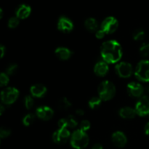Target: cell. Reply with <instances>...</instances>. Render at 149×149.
Instances as JSON below:
<instances>
[{
    "label": "cell",
    "instance_id": "cell-1",
    "mask_svg": "<svg viewBox=\"0 0 149 149\" xmlns=\"http://www.w3.org/2000/svg\"><path fill=\"white\" fill-rule=\"evenodd\" d=\"M100 54L103 61L107 63H118L122 56V48L120 44L115 40L103 42L100 49Z\"/></svg>",
    "mask_w": 149,
    "mask_h": 149
},
{
    "label": "cell",
    "instance_id": "cell-2",
    "mask_svg": "<svg viewBox=\"0 0 149 149\" xmlns=\"http://www.w3.org/2000/svg\"><path fill=\"white\" fill-rule=\"evenodd\" d=\"M89 143V136L81 130L74 131L71 136V145L75 149H84Z\"/></svg>",
    "mask_w": 149,
    "mask_h": 149
},
{
    "label": "cell",
    "instance_id": "cell-3",
    "mask_svg": "<svg viewBox=\"0 0 149 149\" xmlns=\"http://www.w3.org/2000/svg\"><path fill=\"white\" fill-rule=\"evenodd\" d=\"M98 94L102 100L107 101L114 97L116 94V87L111 81H103L98 87Z\"/></svg>",
    "mask_w": 149,
    "mask_h": 149
},
{
    "label": "cell",
    "instance_id": "cell-4",
    "mask_svg": "<svg viewBox=\"0 0 149 149\" xmlns=\"http://www.w3.org/2000/svg\"><path fill=\"white\" fill-rule=\"evenodd\" d=\"M135 75L138 80L145 82L149 81V61L143 60L138 63L135 68Z\"/></svg>",
    "mask_w": 149,
    "mask_h": 149
},
{
    "label": "cell",
    "instance_id": "cell-5",
    "mask_svg": "<svg viewBox=\"0 0 149 149\" xmlns=\"http://www.w3.org/2000/svg\"><path fill=\"white\" fill-rule=\"evenodd\" d=\"M19 96V91L15 87H7L1 93V100L4 104L10 105L16 101Z\"/></svg>",
    "mask_w": 149,
    "mask_h": 149
},
{
    "label": "cell",
    "instance_id": "cell-6",
    "mask_svg": "<svg viewBox=\"0 0 149 149\" xmlns=\"http://www.w3.org/2000/svg\"><path fill=\"white\" fill-rule=\"evenodd\" d=\"M119 22L114 17H108L102 22L101 29L107 34L113 33L117 30Z\"/></svg>",
    "mask_w": 149,
    "mask_h": 149
},
{
    "label": "cell",
    "instance_id": "cell-7",
    "mask_svg": "<svg viewBox=\"0 0 149 149\" xmlns=\"http://www.w3.org/2000/svg\"><path fill=\"white\" fill-rule=\"evenodd\" d=\"M70 136L71 133L68 128H59L52 135V140L55 143L62 145L67 142Z\"/></svg>",
    "mask_w": 149,
    "mask_h": 149
},
{
    "label": "cell",
    "instance_id": "cell-8",
    "mask_svg": "<svg viewBox=\"0 0 149 149\" xmlns=\"http://www.w3.org/2000/svg\"><path fill=\"white\" fill-rule=\"evenodd\" d=\"M116 73L122 78H128L133 72L132 65L127 62H120L115 67Z\"/></svg>",
    "mask_w": 149,
    "mask_h": 149
},
{
    "label": "cell",
    "instance_id": "cell-9",
    "mask_svg": "<svg viewBox=\"0 0 149 149\" xmlns=\"http://www.w3.org/2000/svg\"><path fill=\"white\" fill-rule=\"evenodd\" d=\"M135 111L137 114L144 116L149 114V97L147 95L143 96L140 98L135 106Z\"/></svg>",
    "mask_w": 149,
    "mask_h": 149
},
{
    "label": "cell",
    "instance_id": "cell-10",
    "mask_svg": "<svg viewBox=\"0 0 149 149\" xmlns=\"http://www.w3.org/2000/svg\"><path fill=\"white\" fill-rule=\"evenodd\" d=\"M127 91L130 96L133 97H141L145 89L139 83L130 82L127 84Z\"/></svg>",
    "mask_w": 149,
    "mask_h": 149
},
{
    "label": "cell",
    "instance_id": "cell-11",
    "mask_svg": "<svg viewBox=\"0 0 149 149\" xmlns=\"http://www.w3.org/2000/svg\"><path fill=\"white\" fill-rule=\"evenodd\" d=\"M58 28L63 33H69L74 29V24L69 18L62 16L58 20Z\"/></svg>",
    "mask_w": 149,
    "mask_h": 149
},
{
    "label": "cell",
    "instance_id": "cell-12",
    "mask_svg": "<svg viewBox=\"0 0 149 149\" xmlns=\"http://www.w3.org/2000/svg\"><path fill=\"white\" fill-rule=\"evenodd\" d=\"M36 114L39 119L44 121H48L52 118L54 111L51 108L48 106H41L36 109Z\"/></svg>",
    "mask_w": 149,
    "mask_h": 149
},
{
    "label": "cell",
    "instance_id": "cell-13",
    "mask_svg": "<svg viewBox=\"0 0 149 149\" xmlns=\"http://www.w3.org/2000/svg\"><path fill=\"white\" fill-rule=\"evenodd\" d=\"M111 140L113 143L119 148L125 147L127 144V142L126 135H125V133L120 132V131H116V132H113L111 136Z\"/></svg>",
    "mask_w": 149,
    "mask_h": 149
},
{
    "label": "cell",
    "instance_id": "cell-14",
    "mask_svg": "<svg viewBox=\"0 0 149 149\" xmlns=\"http://www.w3.org/2000/svg\"><path fill=\"white\" fill-rule=\"evenodd\" d=\"M77 120L73 116H68V117L61 119L58 122V127L59 128H75L77 126Z\"/></svg>",
    "mask_w": 149,
    "mask_h": 149
},
{
    "label": "cell",
    "instance_id": "cell-15",
    "mask_svg": "<svg viewBox=\"0 0 149 149\" xmlns=\"http://www.w3.org/2000/svg\"><path fill=\"white\" fill-rule=\"evenodd\" d=\"M31 13V8L27 4H20L18 6L15 11L16 17L19 19H26L30 15Z\"/></svg>",
    "mask_w": 149,
    "mask_h": 149
},
{
    "label": "cell",
    "instance_id": "cell-16",
    "mask_svg": "<svg viewBox=\"0 0 149 149\" xmlns=\"http://www.w3.org/2000/svg\"><path fill=\"white\" fill-rule=\"evenodd\" d=\"M94 72L98 77H104L109 72V65L105 61H100L95 65Z\"/></svg>",
    "mask_w": 149,
    "mask_h": 149
},
{
    "label": "cell",
    "instance_id": "cell-17",
    "mask_svg": "<svg viewBox=\"0 0 149 149\" xmlns=\"http://www.w3.org/2000/svg\"><path fill=\"white\" fill-rule=\"evenodd\" d=\"M30 91L33 97H42L46 94L47 88L43 84H36L31 87Z\"/></svg>",
    "mask_w": 149,
    "mask_h": 149
},
{
    "label": "cell",
    "instance_id": "cell-18",
    "mask_svg": "<svg viewBox=\"0 0 149 149\" xmlns=\"http://www.w3.org/2000/svg\"><path fill=\"white\" fill-rule=\"evenodd\" d=\"M55 55L58 57L59 59L63 61H66L68 60L72 55V52L69 49L66 47H58L55 51Z\"/></svg>",
    "mask_w": 149,
    "mask_h": 149
},
{
    "label": "cell",
    "instance_id": "cell-19",
    "mask_svg": "<svg viewBox=\"0 0 149 149\" xmlns=\"http://www.w3.org/2000/svg\"><path fill=\"white\" fill-rule=\"evenodd\" d=\"M119 116L123 119H133L137 114L135 109H133L130 107H124L121 109L119 111Z\"/></svg>",
    "mask_w": 149,
    "mask_h": 149
},
{
    "label": "cell",
    "instance_id": "cell-20",
    "mask_svg": "<svg viewBox=\"0 0 149 149\" xmlns=\"http://www.w3.org/2000/svg\"><path fill=\"white\" fill-rule=\"evenodd\" d=\"M84 26L86 29L90 32H94L95 31H97L98 28V23L97 21L93 17H90L87 18L84 22Z\"/></svg>",
    "mask_w": 149,
    "mask_h": 149
},
{
    "label": "cell",
    "instance_id": "cell-21",
    "mask_svg": "<svg viewBox=\"0 0 149 149\" xmlns=\"http://www.w3.org/2000/svg\"><path fill=\"white\" fill-rule=\"evenodd\" d=\"M71 106V103L67 97H63L58 102V107L61 110H66Z\"/></svg>",
    "mask_w": 149,
    "mask_h": 149
},
{
    "label": "cell",
    "instance_id": "cell-22",
    "mask_svg": "<svg viewBox=\"0 0 149 149\" xmlns=\"http://www.w3.org/2000/svg\"><path fill=\"white\" fill-rule=\"evenodd\" d=\"M102 100L100 98V97H92L90 100H89V106L92 109H95L98 108L101 104Z\"/></svg>",
    "mask_w": 149,
    "mask_h": 149
},
{
    "label": "cell",
    "instance_id": "cell-23",
    "mask_svg": "<svg viewBox=\"0 0 149 149\" xmlns=\"http://www.w3.org/2000/svg\"><path fill=\"white\" fill-rule=\"evenodd\" d=\"M145 31L143 29H138L133 33V39L136 41H141L145 38Z\"/></svg>",
    "mask_w": 149,
    "mask_h": 149
},
{
    "label": "cell",
    "instance_id": "cell-24",
    "mask_svg": "<svg viewBox=\"0 0 149 149\" xmlns=\"http://www.w3.org/2000/svg\"><path fill=\"white\" fill-rule=\"evenodd\" d=\"M35 120V116L32 113H29L24 116L23 119V123L25 126H30L33 123Z\"/></svg>",
    "mask_w": 149,
    "mask_h": 149
},
{
    "label": "cell",
    "instance_id": "cell-25",
    "mask_svg": "<svg viewBox=\"0 0 149 149\" xmlns=\"http://www.w3.org/2000/svg\"><path fill=\"white\" fill-rule=\"evenodd\" d=\"M140 54L142 57L147 58L149 57V44L144 43L140 48Z\"/></svg>",
    "mask_w": 149,
    "mask_h": 149
},
{
    "label": "cell",
    "instance_id": "cell-26",
    "mask_svg": "<svg viewBox=\"0 0 149 149\" xmlns=\"http://www.w3.org/2000/svg\"><path fill=\"white\" fill-rule=\"evenodd\" d=\"M20 23V19L18 17H12L8 20V26L10 29H15L17 26L19 25Z\"/></svg>",
    "mask_w": 149,
    "mask_h": 149
},
{
    "label": "cell",
    "instance_id": "cell-27",
    "mask_svg": "<svg viewBox=\"0 0 149 149\" xmlns=\"http://www.w3.org/2000/svg\"><path fill=\"white\" fill-rule=\"evenodd\" d=\"M17 68H18V66L17 64H11L6 69V74L7 75H14L17 71Z\"/></svg>",
    "mask_w": 149,
    "mask_h": 149
},
{
    "label": "cell",
    "instance_id": "cell-28",
    "mask_svg": "<svg viewBox=\"0 0 149 149\" xmlns=\"http://www.w3.org/2000/svg\"><path fill=\"white\" fill-rule=\"evenodd\" d=\"M33 103H34V100L33 98L31 96H26L24 99V104L25 106L27 109H31L33 106Z\"/></svg>",
    "mask_w": 149,
    "mask_h": 149
},
{
    "label": "cell",
    "instance_id": "cell-29",
    "mask_svg": "<svg viewBox=\"0 0 149 149\" xmlns=\"http://www.w3.org/2000/svg\"><path fill=\"white\" fill-rule=\"evenodd\" d=\"M9 79L8 75L6 73H1L0 74V85L1 87H4V86L7 85L9 83Z\"/></svg>",
    "mask_w": 149,
    "mask_h": 149
},
{
    "label": "cell",
    "instance_id": "cell-30",
    "mask_svg": "<svg viewBox=\"0 0 149 149\" xmlns=\"http://www.w3.org/2000/svg\"><path fill=\"white\" fill-rule=\"evenodd\" d=\"M11 133V131L10 129L6 127H1L0 130V138L1 139H4V138H7L9 135Z\"/></svg>",
    "mask_w": 149,
    "mask_h": 149
},
{
    "label": "cell",
    "instance_id": "cell-31",
    "mask_svg": "<svg viewBox=\"0 0 149 149\" xmlns=\"http://www.w3.org/2000/svg\"><path fill=\"white\" fill-rule=\"evenodd\" d=\"M90 122L87 120H83L82 122L80 124V130H81L84 132H86V131L89 130L90 128Z\"/></svg>",
    "mask_w": 149,
    "mask_h": 149
},
{
    "label": "cell",
    "instance_id": "cell-32",
    "mask_svg": "<svg viewBox=\"0 0 149 149\" xmlns=\"http://www.w3.org/2000/svg\"><path fill=\"white\" fill-rule=\"evenodd\" d=\"M105 35H106V33H105V31H103L102 29L97 30V31H96V33H95L96 37H97V39H103V38L105 36Z\"/></svg>",
    "mask_w": 149,
    "mask_h": 149
},
{
    "label": "cell",
    "instance_id": "cell-33",
    "mask_svg": "<svg viewBox=\"0 0 149 149\" xmlns=\"http://www.w3.org/2000/svg\"><path fill=\"white\" fill-rule=\"evenodd\" d=\"M6 52V48L4 47V45H1V47H0V52H1V58H3Z\"/></svg>",
    "mask_w": 149,
    "mask_h": 149
},
{
    "label": "cell",
    "instance_id": "cell-34",
    "mask_svg": "<svg viewBox=\"0 0 149 149\" xmlns=\"http://www.w3.org/2000/svg\"><path fill=\"white\" fill-rule=\"evenodd\" d=\"M76 113H77L78 116H83V115L84 114V111L82 109H78V110H77V111H76Z\"/></svg>",
    "mask_w": 149,
    "mask_h": 149
},
{
    "label": "cell",
    "instance_id": "cell-35",
    "mask_svg": "<svg viewBox=\"0 0 149 149\" xmlns=\"http://www.w3.org/2000/svg\"><path fill=\"white\" fill-rule=\"evenodd\" d=\"M92 149H103V148L100 144L97 143V144H95V145L93 146V148Z\"/></svg>",
    "mask_w": 149,
    "mask_h": 149
},
{
    "label": "cell",
    "instance_id": "cell-36",
    "mask_svg": "<svg viewBox=\"0 0 149 149\" xmlns=\"http://www.w3.org/2000/svg\"><path fill=\"white\" fill-rule=\"evenodd\" d=\"M145 132L147 135H149V122L146 124L145 127Z\"/></svg>",
    "mask_w": 149,
    "mask_h": 149
},
{
    "label": "cell",
    "instance_id": "cell-37",
    "mask_svg": "<svg viewBox=\"0 0 149 149\" xmlns=\"http://www.w3.org/2000/svg\"><path fill=\"white\" fill-rule=\"evenodd\" d=\"M4 107L3 105H1V107H0V114L2 115L3 113H4Z\"/></svg>",
    "mask_w": 149,
    "mask_h": 149
},
{
    "label": "cell",
    "instance_id": "cell-38",
    "mask_svg": "<svg viewBox=\"0 0 149 149\" xmlns=\"http://www.w3.org/2000/svg\"><path fill=\"white\" fill-rule=\"evenodd\" d=\"M3 17V10L0 9V18H2Z\"/></svg>",
    "mask_w": 149,
    "mask_h": 149
},
{
    "label": "cell",
    "instance_id": "cell-39",
    "mask_svg": "<svg viewBox=\"0 0 149 149\" xmlns=\"http://www.w3.org/2000/svg\"><path fill=\"white\" fill-rule=\"evenodd\" d=\"M146 90L147 93H149V87H147V88L146 89Z\"/></svg>",
    "mask_w": 149,
    "mask_h": 149
}]
</instances>
